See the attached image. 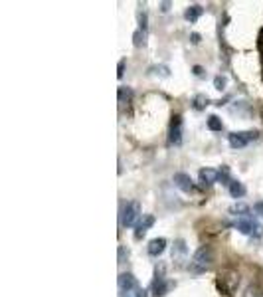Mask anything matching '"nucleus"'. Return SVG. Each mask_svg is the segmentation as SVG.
Returning a JSON list of instances; mask_svg holds the SVG:
<instances>
[{
    "instance_id": "f257e3e1",
    "label": "nucleus",
    "mask_w": 263,
    "mask_h": 297,
    "mask_svg": "<svg viewBox=\"0 0 263 297\" xmlns=\"http://www.w3.org/2000/svg\"><path fill=\"white\" fill-rule=\"evenodd\" d=\"M212 262H214V250L210 246H202L194 252V256L188 264V269L192 273H206L212 267Z\"/></svg>"
},
{
    "instance_id": "f03ea898",
    "label": "nucleus",
    "mask_w": 263,
    "mask_h": 297,
    "mask_svg": "<svg viewBox=\"0 0 263 297\" xmlns=\"http://www.w3.org/2000/svg\"><path fill=\"white\" fill-rule=\"evenodd\" d=\"M141 214H143L141 212V204L137 200L127 202L125 208H123V212H121V226L123 228H133L137 224V220L141 218Z\"/></svg>"
},
{
    "instance_id": "7ed1b4c3",
    "label": "nucleus",
    "mask_w": 263,
    "mask_h": 297,
    "mask_svg": "<svg viewBox=\"0 0 263 297\" xmlns=\"http://www.w3.org/2000/svg\"><path fill=\"white\" fill-rule=\"evenodd\" d=\"M257 139V133L255 131H237V133H230L228 135V141H230V147L233 149H243L247 147L251 141Z\"/></svg>"
},
{
    "instance_id": "20e7f679",
    "label": "nucleus",
    "mask_w": 263,
    "mask_h": 297,
    "mask_svg": "<svg viewBox=\"0 0 263 297\" xmlns=\"http://www.w3.org/2000/svg\"><path fill=\"white\" fill-rule=\"evenodd\" d=\"M237 283H239V275H237L235 271H226L224 275H220V281H218L220 289H222L226 295H231V293H233V289L237 287Z\"/></svg>"
},
{
    "instance_id": "39448f33",
    "label": "nucleus",
    "mask_w": 263,
    "mask_h": 297,
    "mask_svg": "<svg viewBox=\"0 0 263 297\" xmlns=\"http://www.w3.org/2000/svg\"><path fill=\"white\" fill-rule=\"evenodd\" d=\"M235 228L241 232V234H255V236H261V226L253 220V218H241L235 222Z\"/></svg>"
},
{
    "instance_id": "423d86ee",
    "label": "nucleus",
    "mask_w": 263,
    "mask_h": 297,
    "mask_svg": "<svg viewBox=\"0 0 263 297\" xmlns=\"http://www.w3.org/2000/svg\"><path fill=\"white\" fill-rule=\"evenodd\" d=\"M117 285H119V293H127V291H131V289H137V287H139V281H137V277H135L133 273L125 271V273L119 275Z\"/></svg>"
},
{
    "instance_id": "0eeeda50",
    "label": "nucleus",
    "mask_w": 263,
    "mask_h": 297,
    "mask_svg": "<svg viewBox=\"0 0 263 297\" xmlns=\"http://www.w3.org/2000/svg\"><path fill=\"white\" fill-rule=\"evenodd\" d=\"M170 143L172 145H180L182 143V117L180 115H174L172 117V123H170Z\"/></svg>"
},
{
    "instance_id": "6e6552de",
    "label": "nucleus",
    "mask_w": 263,
    "mask_h": 297,
    "mask_svg": "<svg viewBox=\"0 0 263 297\" xmlns=\"http://www.w3.org/2000/svg\"><path fill=\"white\" fill-rule=\"evenodd\" d=\"M172 182H174L180 190H184V192H192V190H194V182H192V178H190L186 172H176V174L172 176Z\"/></svg>"
},
{
    "instance_id": "1a4fd4ad",
    "label": "nucleus",
    "mask_w": 263,
    "mask_h": 297,
    "mask_svg": "<svg viewBox=\"0 0 263 297\" xmlns=\"http://www.w3.org/2000/svg\"><path fill=\"white\" fill-rule=\"evenodd\" d=\"M165 250H166V240L165 238H155V240H151V242H149V248H147L149 256H153V258L161 256Z\"/></svg>"
},
{
    "instance_id": "9d476101",
    "label": "nucleus",
    "mask_w": 263,
    "mask_h": 297,
    "mask_svg": "<svg viewBox=\"0 0 263 297\" xmlns=\"http://www.w3.org/2000/svg\"><path fill=\"white\" fill-rule=\"evenodd\" d=\"M155 224V216H151V214H147L139 224H137V230H135V240H141L147 232H149V228Z\"/></svg>"
},
{
    "instance_id": "9b49d317",
    "label": "nucleus",
    "mask_w": 263,
    "mask_h": 297,
    "mask_svg": "<svg viewBox=\"0 0 263 297\" xmlns=\"http://www.w3.org/2000/svg\"><path fill=\"white\" fill-rule=\"evenodd\" d=\"M198 178H200V182L204 186H212L214 182H218V172L214 168H202L198 172Z\"/></svg>"
},
{
    "instance_id": "f8f14e48",
    "label": "nucleus",
    "mask_w": 263,
    "mask_h": 297,
    "mask_svg": "<svg viewBox=\"0 0 263 297\" xmlns=\"http://www.w3.org/2000/svg\"><path fill=\"white\" fill-rule=\"evenodd\" d=\"M186 244H184V240H176L174 242V246H172V260L174 262H182L184 258H186Z\"/></svg>"
},
{
    "instance_id": "ddd939ff",
    "label": "nucleus",
    "mask_w": 263,
    "mask_h": 297,
    "mask_svg": "<svg viewBox=\"0 0 263 297\" xmlns=\"http://www.w3.org/2000/svg\"><path fill=\"white\" fill-rule=\"evenodd\" d=\"M202 14H204V8H202L200 4H192V6H188V8H186L184 18H186L188 22H196Z\"/></svg>"
},
{
    "instance_id": "4468645a",
    "label": "nucleus",
    "mask_w": 263,
    "mask_h": 297,
    "mask_svg": "<svg viewBox=\"0 0 263 297\" xmlns=\"http://www.w3.org/2000/svg\"><path fill=\"white\" fill-rule=\"evenodd\" d=\"M230 194L233 198H241L245 194V186L239 180H230Z\"/></svg>"
},
{
    "instance_id": "2eb2a0df",
    "label": "nucleus",
    "mask_w": 263,
    "mask_h": 297,
    "mask_svg": "<svg viewBox=\"0 0 263 297\" xmlns=\"http://www.w3.org/2000/svg\"><path fill=\"white\" fill-rule=\"evenodd\" d=\"M166 289H168V285H166L165 277H157L155 279V283H153V291H155V295H165Z\"/></svg>"
},
{
    "instance_id": "dca6fc26",
    "label": "nucleus",
    "mask_w": 263,
    "mask_h": 297,
    "mask_svg": "<svg viewBox=\"0 0 263 297\" xmlns=\"http://www.w3.org/2000/svg\"><path fill=\"white\" fill-rule=\"evenodd\" d=\"M208 129H210V131H222V129H224L222 119L216 117V115H210V117H208Z\"/></svg>"
},
{
    "instance_id": "f3484780",
    "label": "nucleus",
    "mask_w": 263,
    "mask_h": 297,
    "mask_svg": "<svg viewBox=\"0 0 263 297\" xmlns=\"http://www.w3.org/2000/svg\"><path fill=\"white\" fill-rule=\"evenodd\" d=\"M119 297H147V291L139 285L137 289H131V291H127V293H119Z\"/></svg>"
},
{
    "instance_id": "a211bd4d",
    "label": "nucleus",
    "mask_w": 263,
    "mask_h": 297,
    "mask_svg": "<svg viewBox=\"0 0 263 297\" xmlns=\"http://www.w3.org/2000/svg\"><path fill=\"white\" fill-rule=\"evenodd\" d=\"M151 73H155V75H163V77H168V67L166 66H155V67H151Z\"/></svg>"
},
{
    "instance_id": "6ab92c4d",
    "label": "nucleus",
    "mask_w": 263,
    "mask_h": 297,
    "mask_svg": "<svg viewBox=\"0 0 263 297\" xmlns=\"http://www.w3.org/2000/svg\"><path fill=\"white\" fill-rule=\"evenodd\" d=\"M208 105V97H204V95H196V99H194V107L196 109H204Z\"/></svg>"
},
{
    "instance_id": "aec40b11",
    "label": "nucleus",
    "mask_w": 263,
    "mask_h": 297,
    "mask_svg": "<svg viewBox=\"0 0 263 297\" xmlns=\"http://www.w3.org/2000/svg\"><path fill=\"white\" fill-rule=\"evenodd\" d=\"M214 85H216V89H220V91H222V89L226 87V77H224V75H218V77L214 79Z\"/></svg>"
},
{
    "instance_id": "412c9836",
    "label": "nucleus",
    "mask_w": 263,
    "mask_h": 297,
    "mask_svg": "<svg viewBox=\"0 0 263 297\" xmlns=\"http://www.w3.org/2000/svg\"><path fill=\"white\" fill-rule=\"evenodd\" d=\"M245 297H263V291L255 289V287H249L247 293H245Z\"/></svg>"
},
{
    "instance_id": "4be33fe9",
    "label": "nucleus",
    "mask_w": 263,
    "mask_h": 297,
    "mask_svg": "<svg viewBox=\"0 0 263 297\" xmlns=\"http://www.w3.org/2000/svg\"><path fill=\"white\" fill-rule=\"evenodd\" d=\"M218 180H230V170L228 168H222L218 172Z\"/></svg>"
},
{
    "instance_id": "5701e85b",
    "label": "nucleus",
    "mask_w": 263,
    "mask_h": 297,
    "mask_svg": "<svg viewBox=\"0 0 263 297\" xmlns=\"http://www.w3.org/2000/svg\"><path fill=\"white\" fill-rule=\"evenodd\" d=\"M247 206H243V204H235L233 208H231V212H239V214H247Z\"/></svg>"
},
{
    "instance_id": "b1692460",
    "label": "nucleus",
    "mask_w": 263,
    "mask_h": 297,
    "mask_svg": "<svg viewBox=\"0 0 263 297\" xmlns=\"http://www.w3.org/2000/svg\"><path fill=\"white\" fill-rule=\"evenodd\" d=\"M141 38H145V34L141 32V30H139V32H135V46H141V44L145 42V40H141Z\"/></svg>"
},
{
    "instance_id": "393cba45",
    "label": "nucleus",
    "mask_w": 263,
    "mask_h": 297,
    "mask_svg": "<svg viewBox=\"0 0 263 297\" xmlns=\"http://www.w3.org/2000/svg\"><path fill=\"white\" fill-rule=\"evenodd\" d=\"M253 210H255L259 216H263V202H255V204H253Z\"/></svg>"
},
{
    "instance_id": "a878e982",
    "label": "nucleus",
    "mask_w": 263,
    "mask_h": 297,
    "mask_svg": "<svg viewBox=\"0 0 263 297\" xmlns=\"http://www.w3.org/2000/svg\"><path fill=\"white\" fill-rule=\"evenodd\" d=\"M123 69H125V60H121V62H119V71H117V75H119V77H123V73H125Z\"/></svg>"
},
{
    "instance_id": "bb28decb",
    "label": "nucleus",
    "mask_w": 263,
    "mask_h": 297,
    "mask_svg": "<svg viewBox=\"0 0 263 297\" xmlns=\"http://www.w3.org/2000/svg\"><path fill=\"white\" fill-rule=\"evenodd\" d=\"M192 42H194V44L200 42V34H192Z\"/></svg>"
},
{
    "instance_id": "cd10ccee",
    "label": "nucleus",
    "mask_w": 263,
    "mask_h": 297,
    "mask_svg": "<svg viewBox=\"0 0 263 297\" xmlns=\"http://www.w3.org/2000/svg\"><path fill=\"white\" fill-rule=\"evenodd\" d=\"M194 73H196V75H200V73H202V67H200V66H194Z\"/></svg>"
}]
</instances>
